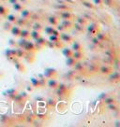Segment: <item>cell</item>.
<instances>
[{
  "label": "cell",
  "instance_id": "1",
  "mask_svg": "<svg viewBox=\"0 0 120 127\" xmlns=\"http://www.w3.org/2000/svg\"><path fill=\"white\" fill-rule=\"evenodd\" d=\"M85 64V71H87V73L89 74H96L99 72V66L96 63H93V62H90L88 64Z\"/></svg>",
  "mask_w": 120,
  "mask_h": 127
},
{
  "label": "cell",
  "instance_id": "2",
  "mask_svg": "<svg viewBox=\"0 0 120 127\" xmlns=\"http://www.w3.org/2000/svg\"><path fill=\"white\" fill-rule=\"evenodd\" d=\"M59 37H60V40H61L62 42H64V43H68V44H70L72 41L74 40V37H73L70 34L67 33V31L60 33Z\"/></svg>",
  "mask_w": 120,
  "mask_h": 127
},
{
  "label": "cell",
  "instance_id": "3",
  "mask_svg": "<svg viewBox=\"0 0 120 127\" xmlns=\"http://www.w3.org/2000/svg\"><path fill=\"white\" fill-rule=\"evenodd\" d=\"M46 41L47 40L45 39L44 37L40 36V37H38L37 39H35V42H34V45H35V50L36 51H40L42 48H44L46 46Z\"/></svg>",
  "mask_w": 120,
  "mask_h": 127
},
{
  "label": "cell",
  "instance_id": "4",
  "mask_svg": "<svg viewBox=\"0 0 120 127\" xmlns=\"http://www.w3.org/2000/svg\"><path fill=\"white\" fill-rule=\"evenodd\" d=\"M43 76L46 79H56V77H57V71L55 68L48 67L44 70Z\"/></svg>",
  "mask_w": 120,
  "mask_h": 127
},
{
  "label": "cell",
  "instance_id": "5",
  "mask_svg": "<svg viewBox=\"0 0 120 127\" xmlns=\"http://www.w3.org/2000/svg\"><path fill=\"white\" fill-rule=\"evenodd\" d=\"M85 27H86L85 30L91 35H96L97 33L100 31V25L97 23H92L90 24H87V26H85Z\"/></svg>",
  "mask_w": 120,
  "mask_h": 127
},
{
  "label": "cell",
  "instance_id": "6",
  "mask_svg": "<svg viewBox=\"0 0 120 127\" xmlns=\"http://www.w3.org/2000/svg\"><path fill=\"white\" fill-rule=\"evenodd\" d=\"M113 71H114L113 70V66L111 64H105L103 65H101L100 67H99V72H100L101 75L108 76Z\"/></svg>",
  "mask_w": 120,
  "mask_h": 127
},
{
  "label": "cell",
  "instance_id": "7",
  "mask_svg": "<svg viewBox=\"0 0 120 127\" xmlns=\"http://www.w3.org/2000/svg\"><path fill=\"white\" fill-rule=\"evenodd\" d=\"M59 17L62 20H71L72 21L75 18V15L72 14L71 12L68 11V10H64V11H60Z\"/></svg>",
  "mask_w": 120,
  "mask_h": 127
},
{
  "label": "cell",
  "instance_id": "8",
  "mask_svg": "<svg viewBox=\"0 0 120 127\" xmlns=\"http://www.w3.org/2000/svg\"><path fill=\"white\" fill-rule=\"evenodd\" d=\"M72 67L74 68V71L78 72V73L85 72V64H84V63L81 62V61H77Z\"/></svg>",
  "mask_w": 120,
  "mask_h": 127
},
{
  "label": "cell",
  "instance_id": "9",
  "mask_svg": "<svg viewBox=\"0 0 120 127\" xmlns=\"http://www.w3.org/2000/svg\"><path fill=\"white\" fill-rule=\"evenodd\" d=\"M71 29H73L76 34H83V33L85 31V26L81 25V24H77V23H73Z\"/></svg>",
  "mask_w": 120,
  "mask_h": 127
},
{
  "label": "cell",
  "instance_id": "10",
  "mask_svg": "<svg viewBox=\"0 0 120 127\" xmlns=\"http://www.w3.org/2000/svg\"><path fill=\"white\" fill-rule=\"evenodd\" d=\"M54 8L60 10V11H64V10L70 11L71 10V8H69L68 5H67V3H57V4H56L54 6Z\"/></svg>",
  "mask_w": 120,
  "mask_h": 127
},
{
  "label": "cell",
  "instance_id": "11",
  "mask_svg": "<svg viewBox=\"0 0 120 127\" xmlns=\"http://www.w3.org/2000/svg\"><path fill=\"white\" fill-rule=\"evenodd\" d=\"M14 66H15V68L17 69V71L21 72V73H24L25 72V66H24V64L22 62L20 61V59H18L17 61H15L14 62Z\"/></svg>",
  "mask_w": 120,
  "mask_h": 127
},
{
  "label": "cell",
  "instance_id": "12",
  "mask_svg": "<svg viewBox=\"0 0 120 127\" xmlns=\"http://www.w3.org/2000/svg\"><path fill=\"white\" fill-rule=\"evenodd\" d=\"M109 80H111L113 82H117L119 81L120 79V74L118 71H113L109 74Z\"/></svg>",
  "mask_w": 120,
  "mask_h": 127
},
{
  "label": "cell",
  "instance_id": "13",
  "mask_svg": "<svg viewBox=\"0 0 120 127\" xmlns=\"http://www.w3.org/2000/svg\"><path fill=\"white\" fill-rule=\"evenodd\" d=\"M35 52H25V54L24 56V59L28 62V63L32 64L35 60Z\"/></svg>",
  "mask_w": 120,
  "mask_h": 127
},
{
  "label": "cell",
  "instance_id": "14",
  "mask_svg": "<svg viewBox=\"0 0 120 127\" xmlns=\"http://www.w3.org/2000/svg\"><path fill=\"white\" fill-rule=\"evenodd\" d=\"M23 49H24L25 52H36L34 42L30 41L29 39L26 41V43H25V45L24 46V48H23Z\"/></svg>",
  "mask_w": 120,
  "mask_h": 127
},
{
  "label": "cell",
  "instance_id": "15",
  "mask_svg": "<svg viewBox=\"0 0 120 127\" xmlns=\"http://www.w3.org/2000/svg\"><path fill=\"white\" fill-rule=\"evenodd\" d=\"M95 36H96L98 39L100 40V42H102V43L106 42V41H108V39H109L108 36H107L105 33H101L100 31L98 32L96 35H95Z\"/></svg>",
  "mask_w": 120,
  "mask_h": 127
},
{
  "label": "cell",
  "instance_id": "16",
  "mask_svg": "<svg viewBox=\"0 0 120 127\" xmlns=\"http://www.w3.org/2000/svg\"><path fill=\"white\" fill-rule=\"evenodd\" d=\"M71 56L76 60V61H81V60H83L84 58V51H83V52H80V51H73Z\"/></svg>",
  "mask_w": 120,
  "mask_h": 127
},
{
  "label": "cell",
  "instance_id": "17",
  "mask_svg": "<svg viewBox=\"0 0 120 127\" xmlns=\"http://www.w3.org/2000/svg\"><path fill=\"white\" fill-rule=\"evenodd\" d=\"M75 23L81 24V25H84V26H86L88 24V20L85 19L84 16H75Z\"/></svg>",
  "mask_w": 120,
  "mask_h": 127
},
{
  "label": "cell",
  "instance_id": "18",
  "mask_svg": "<svg viewBox=\"0 0 120 127\" xmlns=\"http://www.w3.org/2000/svg\"><path fill=\"white\" fill-rule=\"evenodd\" d=\"M28 24H29V21L27 19H24V18L20 17V18H17V20L14 24H16V25L20 26V27H24V26H26Z\"/></svg>",
  "mask_w": 120,
  "mask_h": 127
},
{
  "label": "cell",
  "instance_id": "19",
  "mask_svg": "<svg viewBox=\"0 0 120 127\" xmlns=\"http://www.w3.org/2000/svg\"><path fill=\"white\" fill-rule=\"evenodd\" d=\"M71 50L72 51H80V52H83L84 51V47L81 43H79L78 41H75L73 40L71 43Z\"/></svg>",
  "mask_w": 120,
  "mask_h": 127
},
{
  "label": "cell",
  "instance_id": "20",
  "mask_svg": "<svg viewBox=\"0 0 120 127\" xmlns=\"http://www.w3.org/2000/svg\"><path fill=\"white\" fill-rule=\"evenodd\" d=\"M58 83H59V82H58V81H57L56 79H48L46 85H47V86H48L50 89H53V90H55V89L57 87Z\"/></svg>",
  "mask_w": 120,
  "mask_h": 127
},
{
  "label": "cell",
  "instance_id": "21",
  "mask_svg": "<svg viewBox=\"0 0 120 127\" xmlns=\"http://www.w3.org/2000/svg\"><path fill=\"white\" fill-rule=\"evenodd\" d=\"M21 29L22 28L20 27V26H18V25H16V24H13L11 26V28H10V33H11L13 36H20V32H21Z\"/></svg>",
  "mask_w": 120,
  "mask_h": 127
},
{
  "label": "cell",
  "instance_id": "22",
  "mask_svg": "<svg viewBox=\"0 0 120 127\" xmlns=\"http://www.w3.org/2000/svg\"><path fill=\"white\" fill-rule=\"evenodd\" d=\"M24 54H25V51H24L23 48H17L15 49V56H16L18 59H23L24 58Z\"/></svg>",
  "mask_w": 120,
  "mask_h": 127
},
{
  "label": "cell",
  "instance_id": "23",
  "mask_svg": "<svg viewBox=\"0 0 120 127\" xmlns=\"http://www.w3.org/2000/svg\"><path fill=\"white\" fill-rule=\"evenodd\" d=\"M104 54L106 55V57L112 58V59H115V58L117 57V56H116V51H115V50H113V49H108V50H106V51L104 52Z\"/></svg>",
  "mask_w": 120,
  "mask_h": 127
},
{
  "label": "cell",
  "instance_id": "24",
  "mask_svg": "<svg viewBox=\"0 0 120 127\" xmlns=\"http://www.w3.org/2000/svg\"><path fill=\"white\" fill-rule=\"evenodd\" d=\"M81 3H82V5L84 6V8H88V9H91V10L96 9V5H94L93 3H91V2H88L87 0H84V1H82Z\"/></svg>",
  "mask_w": 120,
  "mask_h": 127
},
{
  "label": "cell",
  "instance_id": "25",
  "mask_svg": "<svg viewBox=\"0 0 120 127\" xmlns=\"http://www.w3.org/2000/svg\"><path fill=\"white\" fill-rule=\"evenodd\" d=\"M60 24L66 28V30H69V29H71L73 22L71 20H62V22Z\"/></svg>",
  "mask_w": 120,
  "mask_h": 127
},
{
  "label": "cell",
  "instance_id": "26",
  "mask_svg": "<svg viewBox=\"0 0 120 127\" xmlns=\"http://www.w3.org/2000/svg\"><path fill=\"white\" fill-rule=\"evenodd\" d=\"M48 22H49V24H50V25H52V26H56V25L58 24L59 20H58V18L56 17V16H49Z\"/></svg>",
  "mask_w": 120,
  "mask_h": 127
},
{
  "label": "cell",
  "instance_id": "27",
  "mask_svg": "<svg viewBox=\"0 0 120 127\" xmlns=\"http://www.w3.org/2000/svg\"><path fill=\"white\" fill-rule=\"evenodd\" d=\"M20 13H21V17H22V18H24V19H27V20H29L30 15H31V13H32V12L30 11L29 9L24 8V9H22V10H21Z\"/></svg>",
  "mask_w": 120,
  "mask_h": 127
},
{
  "label": "cell",
  "instance_id": "28",
  "mask_svg": "<svg viewBox=\"0 0 120 127\" xmlns=\"http://www.w3.org/2000/svg\"><path fill=\"white\" fill-rule=\"evenodd\" d=\"M7 94H6V95L8 96L9 99L13 100V98L15 97V95L18 94V91L17 90H15V89H9V90H8V91L6 92Z\"/></svg>",
  "mask_w": 120,
  "mask_h": 127
},
{
  "label": "cell",
  "instance_id": "29",
  "mask_svg": "<svg viewBox=\"0 0 120 127\" xmlns=\"http://www.w3.org/2000/svg\"><path fill=\"white\" fill-rule=\"evenodd\" d=\"M19 36L23 37V38L29 39V38H30V31H29L28 29H21L20 36Z\"/></svg>",
  "mask_w": 120,
  "mask_h": 127
},
{
  "label": "cell",
  "instance_id": "30",
  "mask_svg": "<svg viewBox=\"0 0 120 127\" xmlns=\"http://www.w3.org/2000/svg\"><path fill=\"white\" fill-rule=\"evenodd\" d=\"M45 105H46V107L50 108V109H52L54 107H56V101L55 99H53V98H49V99L46 100V102H45Z\"/></svg>",
  "mask_w": 120,
  "mask_h": 127
},
{
  "label": "cell",
  "instance_id": "31",
  "mask_svg": "<svg viewBox=\"0 0 120 127\" xmlns=\"http://www.w3.org/2000/svg\"><path fill=\"white\" fill-rule=\"evenodd\" d=\"M72 52H73V51L71 50V48H67V47L62 48V53H63V55H64L66 58L71 56Z\"/></svg>",
  "mask_w": 120,
  "mask_h": 127
},
{
  "label": "cell",
  "instance_id": "32",
  "mask_svg": "<svg viewBox=\"0 0 120 127\" xmlns=\"http://www.w3.org/2000/svg\"><path fill=\"white\" fill-rule=\"evenodd\" d=\"M30 82H31V86H32L34 89H38V88H40L39 79H36V78L32 77V78L30 79Z\"/></svg>",
  "mask_w": 120,
  "mask_h": 127
},
{
  "label": "cell",
  "instance_id": "33",
  "mask_svg": "<svg viewBox=\"0 0 120 127\" xmlns=\"http://www.w3.org/2000/svg\"><path fill=\"white\" fill-rule=\"evenodd\" d=\"M77 61L72 56H69V57H67V60H66V64L68 65V66H69V67H72L74 64H75V63H76Z\"/></svg>",
  "mask_w": 120,
  "mask_h": 127
},
{
  "label": "cell",
  "instance_id": "34",
  "mask_svg": "<svg viewBox=\"0 0 120 127\" xmlns=\"http://www.w3.org/2000/svg\"><path fill=\"white\" fill-rule=\"evenodd\" d=\"M12 8H13V9L15 10V11H18L20 12L22 9H24V7L23 4H21L20 2H16V3H14V4H12Z\"/></svg>",
  "mask_w": 120,
  "mask_h": 127
},
{
  "label": "cell",
  "instance_id": "35",
  "mask_svg": "<svg viewBox=\"0 0 120 127\" xmlns=\"http://www.w3.org/2000/svg\"><path fill=\"white\" fill-rule=\"evenodd\" d=\"M33 30H37V31H42V29H43V26H42V24H40V22H36V23H34L32 24V26H31Z\"/></svg>",
  "mask_w": 120,
  "mask_h": 127
},
{
  "label": "cell",
  "instance_id": "36",
  "mask_svg": "<svg viewBox=\"0 0 120 127\" xmlns=\"http://www.w3.org/2000/svg\"><path fill=\"white\" fill-rule=\"evenodd\" d=\"M6 17H7L8 22H9V23H11V24H15L17 18H18V17H17L16 15H14V14H7Z\"/></svg>",
  "mask_w": 120,
  "mask_h": 127
},
{
  "label": "cell",
  "instance_id": "37",
  "mask_svg": "<svg viewBox=\"0 0 120 127\" xmlns=\"http://www.w3.org/2000/svg\"><path fill=\"white\" fill-rule=\"evenodd\" d=\"M41 36L40 35V31H37V30H33L32 31H30V37L32 38V39H37L38 37H40V36Z\"/></svg>",
  "mask_w": 120,
  "mask_h": 127
},
{
  "label": "cell",
  "instance_id": "38",
  "mask_svg": "<svg viewBox=\"0 0 120 127\" xmlns=\"http://www.w3.org/2000/svg\"><path fill=\"white\" fill-rule=\"evenodd\" d=\"M105 105H109V104H112V103H116V99L114 97H111V96H106L103 100H102Z\"/></svg>",
  "mask_w": 120,
  "mask_h": 127
},
{
  "label": "cell",
  "instance_id": "39",
  "mask_svg": "<svg viewBox=\"0 0 120 127\" xmlns=\"http://www.w3.org/2000/svg\"><path fill=\"white\" fill-rule=\"evenodd\" d=\"M107 106V108L111 111H118V106L116 105V103H112L109 104V105H106Z\"/></svg>",
  "mask_w": 120,
  "mask_h": 127
},
{
  "label": "cell",
  "instance_id": "40",
  "mask_svg": "<svg viewBox=\"0 0 120 127\" xmlns=\"http://www.w3.org/2000/svg\"><path fill=\"white\" fill-rule=\"evenodd\" d=\"M28 39H26V38H23V37H21V39H19L18 41H17V47L19 48H24V46L25 45V43H26V41H27Z\"/></svg>",
  "mask_w": 120,
  "mask_h": 127
},
{
  "label": "cell",
  "instance_id": "41",
  "mask_svg": "<svg viewBox=\"0 0 120 127\" xmlns=\"http://www.w3.org/2000/svg\"><path fill=\"white\" fill-rule=\"evenodd\" d=\"M54 29H55V26H52V25H50V26H46L45 28H43L42 30L45 31V33L50 36V35H52L53 34V31H54Z\"/></svg>",
  "mask_w": 120,
  "mask_h": 127
},
{
  "label": "cell",
  "instance_id": "42",
  "mask_svg": "<svg viewBox=\"0 0 120 127\" xmlns=\"http://www.w3.org/2000/svg\"><path fill=\"white\" fill-rule=\"evenodd\" d=\"M54 47L55 49H62L64 47V42H62L61 40L56 41V42H54Z\"/></svg>",
  "mask_w": 120,
  "mask_h": 127
},
{
  "label": "cell",
  "instance_id": "43",
  "mask_svg": "<svg viewBox=\"0 0 120 127\" xmlns=\"http://www.w3.org/2000/svg\"><path fill=\"white\" fill-rule=\"evenodd\" d=\"M8 9L6 7H4V6H2V5H0V15L2 16H6L7 14H8Z\"/></svg>",
  "mask_w": 120,
  "mask_h": 127
},
{
  "label": "cell",
  "instance_id": "44",
  "mask_svg": "<svg viewBox=\"0 0 120 127\" xmlns=\"http://www.w3.org/2000/svg\"><path fill=\"white\" fill-rule=\"evenodd\" d=\"M103 6H108V7H114L115 6V0H102Z\"/></svg>",
  "mask_w": 120,
  "mask_h": 127
},
{
  "label": "cell",
  "instance_id": "45",
  "mask_svg": "<svg viewBox=\"0 0 120 127\" xmlns=\"http://www.w3.org/2000/svg\"><path fill=\"white\" fill-rule=\"evenodd\" d=\"M19 95L22 96V98L26 102L28 100V98H29V95H28V93L27 92H25V91H24V92H20V93H18Z\"/></svg>",
  "mask_w": 120,
  "mask_h": 127
},
{
  "label": "cell",
  "instance_id": "46",
  "mask_svg": "<svg viewBox=\"0 0 120 127\" xmlns=\"http://www.w3.org/2000/svg\"><path fill=\"white\" fill-rule=\"evenodd\" d=\"M29 19H31V20L33 21H37V22H39V20L40 19V16L38 14V13H36V12H33V13H31V15H30V18Z\"/></svg>",
  "mask_w": 120,
  "mask_h": 127
},
{
  "label": "cell",
  "instance_id": "47",
  "mask_svg": "<svg viewBox=\"0 0 120 127\" xmlns=\"http://www.w3.org/2000/svg\"><path fill=\"white\" fill-rule=\"evenodd\" d=\"M55 27H56V29H57V30H58V31L60 32V33H62V32L67 31V30H66V28H65L64 26L62 25V24H60V23H58V24H57V25H56Z\"/></svg>",
  "mask_w": 120,
  "mask_h": 127
},
{
  "label": "cell",
  "instance_id": "48",
  "mask_svg": "<svg viewBox=\"0 0 120 127\" xmlns=\"http://www.w3.org/2000/svg\"><path fill=\"white\" fill-rule=\"evenodd\" d=\"M49 40H50V41H53V42H56V41H58V40H60V37L58 36L50 35V36H49Z\"/></svg>",
  "mask_w": 120,
  "mask_h": 127
},
{
  "label": "cell",
  "instance_id": "49",
  "mask_svg": "<svg viewBox=\"0 0 120 127\" xmlns=\"http://www.w3.org/2000/svg\"><path fill=\"white\" fill-rule=\"evenodd\" d=\"M12 25H13V24L9 23V22H7V23H5V24H4V29H5V31H9Z\"/></svg>",
  "mask_w": 120,
  "mask_h": 127
},
{
  "label": "cell",
  "instance_id": "50",
  "mask_svg": "<svg viewBox=\"0 0 120 127\" xmlns=\"http://www.w3.org/2000/svg\"><path fill=\"white\" fill-rule=\"evenodd\" d=\"M33 121H34V118H33V116H30V115L26 116V119H25V122H26L27 123H33Z\"/></svg>",
  "mask_w": 120,
  "mask_h": 127
},
{
  "label": "cell",
  "instance_id": "51",
  "mask_svg": "<svg viewBox=\"0 0 120 127\" xmlns=\"http://www.w3.org/2000/svg\"><path fill=\"white\" fill-rule=\"evenodd\" d=\"M8 44H9V46H11V47H15V46H17V41H15L14 39H9V41H8Z\"/></svg>",
  "mask_w": 120,
  "mask_h": 127
},
{
  "label": "cell",
  "instance_id": "52",
  "mask_svg": "<svg viewBox=\"0 0 120 127\" xmlns=\"http://www.w3.org/2000/svg\"><path fill=\"white\" fill-rule=\"evenodd\" d=\"M94 5H97V6H100V7H102V6H103V3H102V0H94Z\"/></svg>",
  "mask_w": 120,
  "mask_h": 127
},
{
  "label": "cell",
  "instance_id": "53",
  "mask_svg": "<svg viewBox=\"0 0 120 127\" xmlns=\"http://www.w3.org/2000/svg\"><path fill=\"white\" fill-rule=\"evenodd\" d=\"M28 1H29V0H18V2H20L21 4H23V5L28 3Z\"/></svg>",
  "mask_w": 120,
  "mask_h": 127
},
{
  "label": "cell",
  "instance_id": "54",
  "mask_svg": "<svg viewBox=\"0 0 120 127\" xmlns=\"http://www.w3.org/2000/svg\"><path fill=\"white\" fill-rule=\"evenodd\" d=\"M65 3H67L68 2V4H72V3H74V0H64Z\"/></svg>",
  "mask_w": 120,
  "mask_h": 127
},
{
  "label": "cell",
  "instance_id": "55",
  "mask_svg": "<svg viewBox=\"0 0 120 127\" xmlns=\"http://www.w3.org/2000/svg\"><path fill=\"white\" fill-rule=\"evenodd\" d=\"M8 2H9L10 4H14V3H16V2H18V0H8Z\"/></svg>",
  "mask_w": 120,
  "mask_h": 127
},
{
  "label": "cell",
  "instance_id": "56",
  "mask_svg": "<svg viewBox=\"0 0 120 127\" xmlns=\"http://www.w3.org/2000/svg\"><path fill=\"white\" fill-rule=\"evenodd\" d=\"M26 90H27L28 92H29V91H30V92H32L33 90H34V88H33L32 86H30V87H28V86H27V87H26Z\"/></svg>",
  "mask_w": 120,
  "mask_h": 127
},
{
  "label": "cell",
  "instance_id": "57",
  "mask_svg": "<svg viewBox=\"0 0 120 127\" xmlns=\"http://www.w3.org/2000/svg\"><path fill=\"white\" fill-rule=\"evenodd\" d=\"M77 1H80V2H82V1H84V0H77Z\"/></svg>",
  "mask_w": 120,
  "mask_h": 127
},
{
  "label": "cell",
  "instance_id": "58",
  "mask_svg": "<svg viewBox=\"0 0 120 127\" xmlns=\"http://www.w3.org/2000/svg\"><path fill=\"white\" fill-rule=\"evenodd\" d=\"M2 1H8V0H2Z\"/></svg>",
  "mask_w": 120,
  "mask_h": 127
}]
</instances>
